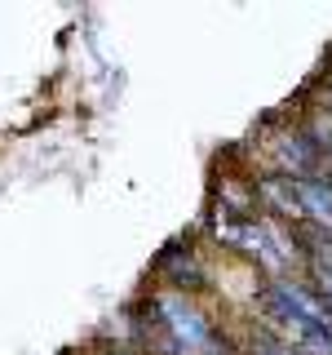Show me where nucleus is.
Segmentation results:
<instances>
[{
	"mask_svg": "<svg viewBox=\"0 0 332 355\" xmlns=\"http://www.w3.org/2000/svg\"><path fill=\"white\" fill-rule=\"evenodd\" d=\"M155 271H160V280L169 284V293H182V297H191L199 293V288L208 284V271H204V262L195 258V249L191 244H169V249L160 253V262H155Z\"/></svg>",
	"mask_w": 332,
	"mask_h": 355,
	"instance_id": "obj_1",
	"label": "nucleus"
},
{
	"mask_svg": "<svg viewBox=\"0 0 332 355\" xmlns=\"http://www.w3.org/2000/svg\"><path fill=\"white\" fill-rule=\"evenodd\" d=\"M239 355H297V351L288 347V342H284L275 329H257V338H252Z\"/></svg>",
	"mask_w": 332,
	"mask_h": 355,
	"instance_id": "obj_2",
	"label": "nucleus"
}]
</instances>
